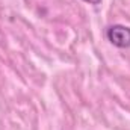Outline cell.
Listing matches in <instances>:
<instances>
[{
    "label": "cell",
    "instance_id": "1",
    "mask_svg": "<svg viewBox=\"0 0 130 130\" xmlns=\"http://www.w3.org/2000/svg\"><path fill=\"white\" fill-rule=\"evenodd\" d=\"M107 39L118 48H129L130 47V27L123 24H113L106 32Z\"/></svg>",
    "mask_w": 130,
    "mask_h": 130
},
{
    "label": "cell",
    "instance_id": "2",
    "mask_svg": "<svg viewBox=\"0 0 130 130\" xmlns=\"http://www.w3.org/2000/svg\"><path fill=\"white\" fill-rule=\"evenodd\" d=\"M83 2H86L89 5H100L101 3V0H83Z\"/></svg>",
    "mask_w": 130,
    "mask_h": 130
}]
</instances>
